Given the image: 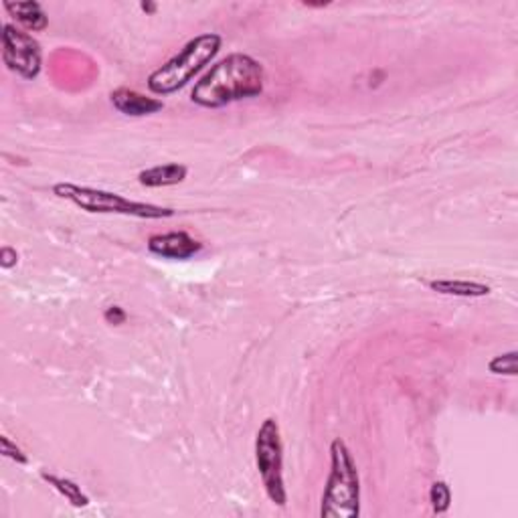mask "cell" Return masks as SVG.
<instances>
[{"mask_svg":"<svg viewBox=\"0 0 518 518\" xmlns=\"http://www.w3.org/2000/svg\"><path fill=\"white\" fill-rule=\"evenodd\" d=\"M516 350L503 352V355H496L488 363V373L492 375H503V377H516Z\"/></svg>","mask_w":518,"mask_h":518,"instance_id":"cell-14","label":"cell"},{"mask_svg":"<svg viewBox=\"0 0 518 518\" xmlns=\"http://www.w3.org/2000/svg\"><path fill=\"white\" fill-rule=\"evenodd\" d=\"M430 504L433 514H446L451 506V488L448 482L435 480L430 488Z\"/></svg>","mask_w":518,"mask_h":518,"instance_id":"cell-13","label":"cell"},{"mask_svg":"<svg viewBox=\"0 0 518 518\" xmlns=\"http://www.w3.org/2000/svg\"><path fill=\"white\" fill-rule=\"evenodd\" d=\"M16 263H19V251L11 248V245H3L0 248V268L13 269Z\"/></svg>","mask_w":518,"mask_h":518,"instance_id":"cell-17","label":"cell"},{"mask_svg":"<svg viewBox=\"0 0 518 518\" xmlns=\"http://www.w3.org/2000/svg\"><path fill=\"white\" fill-rule=\"evenodd\" d=\"M266 89V69L248 53H229L191 89V102L204 110H221L235 102L253 100Z\"/></svg>","mask_w":518,"mask_h":518,"instance_id":"cell-1","label":"cell"},{"mask_svg":"<svg viewBox=\"0 0 518 518\" xmlns=\"http://www.w3.org/2000/svg\"><path fill=\"white\" fill-rule=\"evenodd\" d=\"M3 63L24 81H35L43 71V49L39 41L13 23L3 24Z\"/></svg>","mask_w":518,"mask_h":518,"instance_id":"cell-6","label":"cell"},{"mask_svg":"<svg viewBox=\"0 0 518 518\" xmlns=\"http://www.w3.org/2000/svg\"><path fill=\"white\" fill-rule=\"evenodd\" d=\"M41 478H43L49 486L59 492V495L68 500L73 508H87L89 503H92L86 492L81 490L77 482H73L69 478H63V476H57L53 472H45V470L41 472Z\"/></svg>","mask_w":518,"mask_h":518,"instance_id":"cell-12","label":"cell"},{"mask_svg":"<svg viewBox=\"0 0 518 518\" xmlns=\"http://www.w3.org/2000/svg\"><path fill=\"white\" fill-rule=\"evenodd\" d=\"M3 8L27 31L41 32L49 27V16L45 13V8L41 6V3H37V0H24V3H3Z\"/></svg>","mask_w":518,"mask_h":518,"instance_id":"cell-10","label":"cell"},{"mask_svg":"<svg viewBox=\"0 0 518 518\" xmlns=\"http://www.w3.org/2000/svg\"><path fill=\"white\" fill-rule=\"evenodd\" d=\"M104 320L112 326H122L128 320V312L122 306H110L104 310Z\"/></svg>","mask_w":518,"mask_h":518,"instance_id":"cell-16","label":"cell"},{"mask_svg":"<svg viewBox=\"0 0 518 518\" xmlns=\"http://www.w3.org/2000/svg\"><path fill=\"white\" fill-rule=\"evenodd\" d=\"M53 195L57 199H63L77 209L86 213H94V215H122V217H134V219H146V221H159V219H170L177 215V209L162 207V204L144 203L128 199L124 195L104 191V188L76 185V183H57L53 185Z\"/></svg>","mask_w":518,"mask_h":518,"instance_id":"cell-4","label":"cell"},{"mask_svg":"<svg viewBox=\"0 0 518 518\" xmlns=\"http://www.w3.org/2000/svg\"><path fill=\"white\" fill-rule=\"evenodd\" d=\"M110 102L114 105V110L128 118L152 116V114H159L164 110V102L159 100V97L144 95L130 87L114 89V92L110 94Z\"/></svg>","mask_w":518,"mask_h":518,"instance_id":"cell-8","label":"cell"},{"mask_svg":"<svg viewBox=\"0 0 518 518\" xmlns=\"http://www.w3.org/2000/svg\"><path fill=\"white\" fill-rule=\"evenodd\" d=\"M0 454L8 459H13V462L19 464V466L29 464V456L24 454V451L16 446V443L8 438V435H3V438H0Z\"/></svg>","mask_w":518,"mask_h":518,"instance_id":"cell-15","label":"cell"},{"mask_svg":"<svg viewBox=\"0 0 518 518\" xmlns=\"http://www.w3.org/2000/svg\"><path fill=\"white\" fill-rule=\"evenodd\" d=\"M146 248L156 258L185 261L199 256L203 251V243L196 241L186 232H170L150 235L146 241Z\"/></svg>","mask_w":518,"mask_h":518,"instance_id":"cell-7","label":"cell"},{"mask_svg":"<svg viewBox=\"0 0 518 518\" xmlns=\"http://www.w3.org/2000/svg\"><path fill=\"white\" fill-rule=\"evenodd\" d=\"M253 454H256V468L269 503L286 508L287 490L284 480V441L276 417H266L261 422L256 433V443H253Z\"/></svg>","mask_w":518,"mask_h":518,"instance_id":"cell-5","label":"cell"},{"mask_svg":"<svg viewBox=\"0 0 518 518\" xmlns=\"http://www.w3.org/2000/svg\"><path fill=\"white\" fill-rule=\"evenodd\" d=\"M140 8H142V11L148 13V14H154L156 8H159V5H156V3H140Z\"/></svg>","mask_w":518,"mask_h":518,"instance_id":"cell-18","label":"cell"},{"mask_svg":"<svg viewBox=\"0 0 518 518\" xmlns=\"http://www.w3.org/2000/svg\"><path fill=\"white\" fill-rule=\"evenodd\" d=\"M427 287L432 292H438L443 295H456V298H486L490 294V286L482 282H474V279H430Z\"/></svg>","mask_w":518,"mask_h":518,"instance_id":"cell-11","label":"cell"},{"mask_svg":"<svg viewBox=\"0 0 518 518\" xmlns=\"http://www.w3.org/2000/svg\"><path fill=\"white\" fill-rule=\"evenodd\" d=\"M188 177V167L180 162L156 164V167L138 172V183L146 188H167L185 183Z\"/></svg>","mask_w":518,"mask_h":518,"instance_id":"cell-9","label":"cell"},{"mask_svg":"<svg viewBox=\"0 0 518 518\" xmlns=\"http://www.w3.org/2000/svg\"><path fill=\"white\" fill-rule=\"evenodd\" d=\"M331 472L320 500V518L360 516V476L347 441L336 438L331 443Z\"/></svg>","mask_w":518,"mask_h":518,"instance_id":"cell-3","label":"cell"},{"mask_svg":"<svg viewBox=\"0 0 518 518\" xmlns=\"http://www.w3.org/2000/svg\"><path fill=\"white\" fill-rule=\"evenodd\" d=\"M221 47H223V37L219 32H203L186 41L177 55H172L148 76L146 86L150 94L164 97L186 87L207 65L215 61Z\"/></svg>","mask_w":518,"mask_h":518,"instance_id":"cell-2","label":"cell"}]
</instances>
